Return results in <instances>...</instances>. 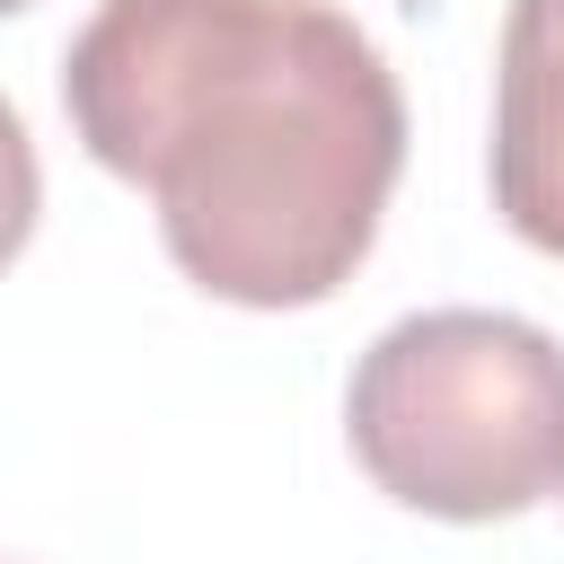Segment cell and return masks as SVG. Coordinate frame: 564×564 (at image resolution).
Wrapping results in <instances>:
<instances>
[{"label": "cell", "mask_w": 564, "mask_h": 564, "mask_svg": "<svg viewBox=\"0 0 564 564\" xmlns=\"http://www.w3.org/2000/svg\"><path fill=\"white\" fill-rule=\"evenodd\" d=\"M62 106L176 273L238 308L335 300L405 167L397 70L335 0H97Z\"/></svg>", "instance_id": "1"}, {"label": "cell", "mask_w": 564, "mask_h": 564, "mask_svg": "<svg viewBox=\"0 0 564 564\" xmlns=\"http://www.w3.org/2000/svg\"><path fill=\"white\" fill-rule=\"evenodd\" d=\"M370 485L432 520H511L564 485V344L502 308L397 317L344 388Z\"/></svg>", "instance_id": "2"}, {"label": "cell", "mask_w": 564, "mask_h": 564, "mask_svg": "<svg viewBox=\"0 0 564 564\" xmlns=\"http://www.w3.org/2000/svg\"><path fill=\"white\" fill-rule=\"evenodd\" d=\"M494 203L529 247L564 256V0H511L502 9Z\"/></svg>", "instance_id": "3"}, {"label": "cell", "mask_w": 564, "mask_h": 564, "mask_svg": "<svg viewBox=\"0 0 564 564\" xmlns=\"http://www.w3.org/2000/svg\"><path fill=\"white\" fill-rule=\"evenodd\" d=\"M35 203H44V176H35V141L18 123V106L0 97V273L18 264V247L35 238Z\"/></svg>", "instance_id": "4"}, {"label": "cell", "mask_w": 564, "mask_h": 564, "mask_svg": "<svg viewBox=\"0 0 564 564\" xmlns=\"http://www.w3.org/2000/svg\"><path fill=\"white\" fill-rule=\"evenodd\" d=\"M9 9H26V0H0V18H9Z\"/></svg>", "instance_id": "5"}]
</instances>
